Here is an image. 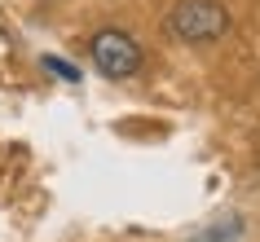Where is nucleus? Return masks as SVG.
Instances as JSON below:
<instances>
[{
  "mask_svg": "<svg viewBox=\"0 0 260 242\" xmlns=\"http://www.w3.org/2000/svg\"><path fill=\"white\" fill-rule=\"evenodd\" d=\"M164 27L181 44H212L230 31V9L220 0H177L168 9Z\"/></svg>",
  "mask_w": 260,
  "mask_h": 242,
  "instance_id": "nucleus-1",
  "label": "nucleus"
},
{
  "mask_svg": "<svg viewBox=\"0 0 260 242\" xmlns=\"http://www.w3.org/2000/svg\"><path fill=\"white\" fill-rule=\"evenodd\" d=\"M88 57H93V66L102 71L106 80H128V75L141 66L137 40H133L128 31H115V27L97 31L93 40H88Z\"/></svg>",
  "mask_w": 260,
  "mask_h": 242,
  "instance_id": "nucleus-2",
  "label": "nucleus"
},
{
  "mask_svg": "<svg viewBox=\"0 0 260 242\" xmlns=\"http://www.w3.org/2000/svg\"><path fill=\"white\" fill-rule=\"evenodd\" d=\"M44 71H53V75H62V80H71V84L80 80V71H75V66H67L62 57H44Z\"/></svg>",
  "mask_w": 260,
  "mask_h": 242,
  "instance_id": "nucleus-3",
  "label": "nucleus"
}]
</instances>
